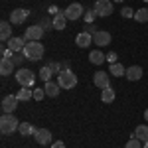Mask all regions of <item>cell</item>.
I'll return each mask as SVG.
<instances>
[{"instance_id":"cell-8","label":"cell","mask_w":148,"mask_h":148,"mask_svg":"<svg viewBox=\"0 0 148 148\" xmlns=\"http://www.w3.org/2000/svg\"><path fill=\"white\" fill-rule=\"evenodd\" d=\"M18 109V97L16 95H6L2 99V113L4 114H14V111Z\"/></svg>"},{"instance_id":"cell-33","label":"cell","mask_w":148,"mask_h":148,"mask_svg":"<svg viewBox=\"0 0 148 148\" xmlns=\"http://www.w3.org/2000/svg\"><path fill=\"white\" fill-rule=\"evenodd\" d=\"M2 57H4V59H12V57H14V51H12L8 46H2Z\"/></svg>"},{"instance_id":"cell-17","label":"cell","mask_w":148,"mask_h":148,"mask_svg":"<svg viewBox=\"0 0 148 148\" xmlns=\"http://www.w3.org/2000/svg\"><path fill=\"white\" fill-rule=\"evenodd\" d=\"M89 61H91L93 65H101V63L107 61V56L103 53L101 49H93L91 53H89Z\"/></svg>"},{"instance_id":"cell-2","label":"cell","mask_w":148,"mask_h":148,"mask_svg":"<svg viewBox=\"0 0 148 148\" xmlns=\"http://www.w3.org/2000/svg\"><path fill=\"white\" fill-rule=\"evenodd\" d=\"M20 128V121L14 114H2L0 116V132L2 134H12Z\"/></svg>"},{"instance_id":"cell-14","label":"cell","mask_w":148,"mask_h":148,"mask_svg":"<svg viewBox=\"0 0 148 148\" xmlns=\"http://www.w3.org/2000/svg\"><path fill=\"white\" fill-rule=\"evenodd\" d=\"M128 81H138L142 77V67L140 65H130V67H126V75H125Z\"/></svg>"},{"instance_id":"cell-32","label":"cell","mask_w":148,"mask_h":148,"mask_svg":"<svg viewBox=\"0 0 148 148\" xmlns=\"http://www.w3.org/2000/svg\"><path fill=\"white\" fill-rule=\"evenodd\" d=\"M121 16H123V18H134V10H132L130 6H125V8L121 10Z\"/></svg>"},{"instance_id":"cell-42","label":"cell","mask_w":148,"mask_h":148,"mask_svg":"<svg viewBox=\"0 0 148 148\" xmlns=\"http://www.w3.org/2000/svg\"><path fill=\"white\" fill-rule=\"evenodd\" d=\"M144 2H148V0H144Z\"/></svg>"},{"instance_id":"cell-19","label":"cell","mask_w":148,"mask_h":148,"mask_svg":"<svg viewBox=\"0 0 148 148\" xmlns=\"http://www.w3.org/2000/svg\"><path fill=\"white\" fill-rule=\"evenodd\" d=\"M44 89H46L47 97H57L61 87H59V83H57V81H47L46 85H44Z\"/></svg>"},{"instance_id":"cell-22","label":"cell","mask_w":148,"mask_h":148,"mask_svg":"<svg viewBox=\"0 0 148 148\" xmlns=\"http://www.w3.org/2000/svg\"><path fill=\"white\" fill-rule=\"evenodd\" d=\"M109 73L111 75H114V77H123V75H126V67H123V63H113L111 65V69H109Z\"/></svg>"},{"instance_id":"cell-13","label":"cell","mask_w":148,"mask_h":148,"mask_svg":"<svg viewBox=\"0 0 148 148\" xmlns=\"http://www.w3.org/2000/svg\"><path fill=\"white\" fill-rule=\"evenodd\" d=\"M6 46L10 47L14 53H22L24 47H26V40H24V38H14V36H12L10 40L6 42Z\"/></svg>"},{"instance_id":"cell-20","label":"cell","mask_w":148,"mask_h":148,"mask_svg":"<svg viewBox=\"0 0 148 148\" xmlns=\"http://www.w3.org/2000/svg\"><path fill=\"white\" fill-rule=\"evenodd\" d=\"M38 130L34 125H30V123H20V128H18V132L22 134V136H34V132Z\"/></svg>"},{"instance_id":"cell-10","label":"cell","mask_w":148,"mask_h":148,"mask_svg":"<svg viewBox=\"0 0 148 148\" xmlns=\"http://www.w3.org/2000/svg\"><path fill=\"white\" fill-rule=\"evenodd\" d=\"M30 16V10H26V8H16V10L10 12V22L14 26H20V24L26 22V18Z\"/></svg>"},{"instance_id":"cell-40","label":"cell","mask_w":148,"mask_h":148,"mask_svg":"<svg viewBox=\"0 0 148 148\" xmlns=\"http://www.w3.org/2000/svg\"><path fill=\"white\" fill-rule=\"evenodd\" d=\"M142 148H148V140H146V142H142Z\"/></svg>"},{"instance_id":"cell-31","label":"cell","mask_w":148,"mask_h":148,"mask_svg":"<svg viewBox=\"0 0 148 148\" xmlns=\"http://www.w3.org/2000/svg\"><path fill=\"white\" fill-rule=\"evenodd\" d=\"M125 148H142V142H140L138 138H130V140L125 144Z\"/></svg>"},{"instance_id":"cell-27","label":"cell","mask_w":148,"mask_h":148,"mask_svg":"<svg viewBox=\"0 0 148 148\" xmlns=\"http://www.w3.org/2000/svg\"><path fill=\"white\" fill-rule=\"evenodd\" d=\"M134 20L136 22H148V8H140L134 12Z\"/></svg>"},{"instance_id":"cell-35","label":"cell","mask_w":148,"mask_h":148,"mask_svg":"<svg viewBox=\"0 0 148 148\" xmlns=\"http://www.w3.org/2000/svg\"><path fill=\"white\" fill-rule=\"evenodd\" d=\"M83 32H87V34L95 36V34H97V32H99V30H97V28H95V26H93V24H87V26H85V30H83Z\"/></svg>"},{"instance_id":"cell-4","label":"cell","mask_w":148,"mask_h":148,"mask_svg":"<svg viewBox=\"0 0 148 148\" xmlns=\"http://www.w3.org/2000/svg\"><path fill=\"white\" fill-rule=\"evenodd\" d=\"M16 81L22 85V87H32L36 83V75L32 69H18L16 71Z\"/></svg>"},{"instance_id":"cell-41","label":"cell","mask_w":148,"mask_h":148,"mask_svg":"<svg viewBox=\"0 0 148 148\" xmlns=\"http://www.w3.org/2000/svg\"><path fill=\"white\" fill-rule=\"evenodd\" d=\"M113 2H123V0H113Z\"/></svg>"},{"instance_id":"cell-6","label":"cell","mask_w":148,"mask_h":148,"mask_svg":"<svg viewBox=\"0 0 148 148\" xmlns=\"http://www.w3.org/2000/svg\"><path fill=\"white\" fill-rule=\"evenodd\" d=\"M95 12H97V16H103V18H107V16H111L113 14V0H97L95 2Z\"/></svg>"},{"instance_id":"cell-38","label":"cell","mask_w":148,"mask_h":148,"mask_svg":"<svg viewBox=\"0 0 148 148\" xmlns=\"http://www.w3.org/2000/svg\"><path fill=\"white\" fill-rule=\"evenodd\" d=\"M51 148H65V144L61 140H57V142H51Z\"/></svg>"},{"instance_id":"cell-7","label":"cell","mask_w":148,"mask_h":148,"mask_svg":"<svg viewBox=\"0 0 148 148\" xmlns=\"http://www.w3.org/2000/svg\"><path fill=\"white\" fill-rule=\"evenodd\" d=\"M42 36H44V28H42L40 24H36V26L26 28V32H24V40H26V42H40Z\"/></svg>"},{"instance_id":"cell-24","label":"cell","mask_w":148,"mask_h":148,"mask_svg":"<svg viewBox=\"0 0 148 148\" xmlns=\"http://www.w3.org/2000/svg\"><path fill=\"white\" fill-rule=\"evenodd\" d=\"M134 136H136L140 142H146L148 140V125H140L138 126L136 130H134Z\"/></svg>"},{"instance_id":"cell-12","label":"cell","mask_w":148,"mask_h":148,"mask_svg":"<svg viewBox=\"0 0 148 148\" xmlns=\"http://www.w3.org/2000/svg\"><path fill=\"white\" fill-rule=\"evenodd\" d=\"M93 44H97L99 47H105L111 44V34L107 32V30H99L97 34L93 36Z\"/></svg>"},{"instance_id":"cell-28","label":"cell","mask_w":148,"mask_h":148,"mask_svg":"<svg viewBox=\"0 0 148 148\" xmlns=\"http://www.w3.org/2000/svg\"><path fill=\"white\" fill-rule=\"evenodd\" d=\"M95 18H97V12H95V8H91V10H85V14H83V20H85V24H93V22H95Z\"/></svg>"},{"instance_id":"cell-3","label":"cell","mask_w":148,"mask_h":148,"mask_svg":"<svg viewBox=\"0 0 148 148\" xmlns=\"http://www.w3.org/2000/svg\"><path fill=\"white\" fill-rule=\"evenodd\" d=\"M57 83L61 89H73L77 85V75L71 71V69H63L59 75H57Z\"/></svg>"},{"instance_id":"cell-16","label":"cell","mask_w":148,"mask_h":148,"mask_svg":"<svg viewBox=\"0 0 148 148\" xmlns=\"http://www.w3.org/2000/svg\"><path fill=\"white\" fill-rule=\"evenodd\" d=\"M10 38H12V22H6L4 20V22L0 24V40L2 42H8Z\"/></svg>"},{"instance_id":"cell-39","label":"cell","mask_w":148,"mask_h":148,"mask_svg":"<svg viewBox=\"0 0 148 148\" xmlns=\"http://www.w3.org/2000/svg\"><path fill=\"white\" fill-rule=\"evenodd\" d=\"M144 119H146V123H148V109L144 111Z\"/></svg>"},{"instance_id":"cell-30","label":"cell","mask_w":148,"mask_h":148,"mask_svg":"<svg viewBox=\"0 0 148 148\" xmlns=\"http://www.w3.org/2000/svg\"><path fill=\"white\" fill-rule=\"evenodd\" d=\"M40 26L44 28V32H46V30H51V28H53V18H44V20L40 22Z\"/></svg>"},{"instance_id":"cell-9","label":"cell","mask_w":148,"mask_h":148,"mask_svg":"<svg viewBox=\"0 0 148 148\" xmlns=\"http://www.w3.org/2000/svg\"><path fill=\"white\" fill-rule=\"evenodd\" d=\"M93 83H95L99 89L111 87V73H107V71H97V73L93 75Z\"/></svg>"},{"instance_id":"cell-37","label":"cell","mask_w":148,"mask_h":148,"mask_svg":"<svg viewBox=\"0 0 148 148\" xmlns=\"http://www.w3.org/2000/svg\"><path fill=\"white\" fill-rule=\"evenodd\" d=\"M49 16H51V18H53V16H57V14H59V10H57V6H53V4H51V6H49Z\"/></svg>"},{"instance_id":"cell-11","label":"cell","mask_w":148,"mask_h":148,"mask_svg":"<svg viewBox=\"0 0 148 148\" xmlns=\"http://www.w3.org/2000/svg\"><path fill=\"white\" fill-rule=\"evenodd\" d=\"M34 138L38 144H42V146H46V144H51V132L47 130V128H38L34 132Z\"/></svg>"},{"instance_id":"cell-29","label":"cell","mask_w":148,"mask_h":148,"mask_svg":"<svg viewBox=\"0 0 148 148\" xmlns=\"http://www.w3.org/2000/svg\"><path fill=\"white\" fill-rule=\"evenodd\" d=\"M24 59H28V57L24 56V51H22V53H14V57H12V61H14V65H16V67H18V65H22Z\"/></svg>"},{"instance_id":"cell-21","label":"cell","mask_w":148,"mask_h":148,"mask_svg":"<svg viewBox=\"0 0 148 148\" xmlns=\"http://www.w3.org/2000/svg\"><path fill=\"white\" fill-rule=\"evenodd\" d=\"M65 24H67V18H65L63 12L53 16V30H65Z\"/></svg>"},{"instance_id":"cell-34","label":"cell","mask_w":148,"mask_h":148,"mask_svg":"<svg viewBox=\"0 0 148 148\" xmlns=\"http://www.w3.org/2000/svg\"><path fill=\"white\" fill-rule=\"evenodd\" d=\"M46 95H47L46 89H34V99H36V101H42Z\"/></svg>"},{"instance_id":"cell-5","label":"cell","mask_w":148,"mask_h":148,"mask_svg":"<svg viewBox=\"0 0 148 148\" xmlns=\"http://www.w3.org/2000/svg\"><path fill=\"white\" fill-rule=\"evenodd\" d=\"M63 14H65V18L67 20H79V18H83V14H85V10H83V6H81L79 2H73V4H69L67 8L63 10Z\"/></svg>"},{"instance_id":"cell-36","label":"cell","mask_w":148,"mask_h":148,"mask_svg":"<svg viewBox=\"0 0 148 148\" xmlns=\"http://www.w3.org/2000/svg\"><path fill=\"white\" fill-rule=\"evenodd\" d=\"M107 61L113 65V63H116V53L114 51H111V53H107Z\"/></svg>"},{"instance_id":"cell-23","label":"cell","mask_w":148,"mask_h":148,"mask_svg":"<svg viewBox=\"0 0 148 148\" xmlns=\"http://www.w3.org/2000/svg\"><path fill=\"white\" fill-rule=\"evenodd\" d=\"M16 97H18V101H30V99H34V91H30V87H22L16 93Z\"/></svg>"},{"instance_id":"cell-15","label":"cell","mask_w":148,"mask_h":148,"mask_svg":"<svg viewBox=\"0 0 148 148\" xmlns=\"http://www.w3.org/2000/svg\"><path fill=\"white\" fill-rule=\"evenodd\" d=\"M14 69H16L14 61L2 57V61H0V75H4V77H6V75H12V73H14Z\"/></svg>"},{"instance_id":"cell-18","label":"cell","mask_w":148,"mask_h":148,"mask_svg":"<svg viewBox=\"0 0 148 148\" xmlns=\"http://www.w3.org/2000/svg\"><path fill=\"white\" fill-rule=\"evenodd\" d=\"M93 42V36L87 34V32H81V34H77V38H75V44L79 47H89Z\"/></svg>"},{"instance_id":"cell-1","label":"cell","mask_w":148,"mask_h":148,"mask_svg":"<svg viewBox=\"0 0 148 148\" xmlns=\"http://www.w3.org/2000/svg\"><path fill=\"white\" fill-rule=\"evenodd\" d=\"M44 51H46V47L40 42H28L26 47H24V56L28 57L30 61H40L44 57Z\"/></svg>"},{"instance_id":"cell-25","label":"cell","mask_w":148,"mask_h":148,"mask_svg":"<svg viewBox=\"0 0 148 148\" xmlns=\"http://www.w3.org/2000/svg\"><path fill=\"white\" fill-rule=\"evenodd\" d=\"M101 101L103 103H113L114 101V91L111 89V87H107V89L101 91Z\"/></svg>"},{"instance_id":"cell-26","label":"cell","mask_w":148,"mask_h":148,"mask_svg":"<svg viewBox=\"0 0 148 148\" xmlns=\"http://www.w3.org/2000/svg\"><path fill=\"white\" fill-rule=\"evenodd\" d=\"M51 75H56V73L49 69V65H44V67L40 69V77H42V81H44V83L51 81Z\"/></svg>"}]
</instances>
